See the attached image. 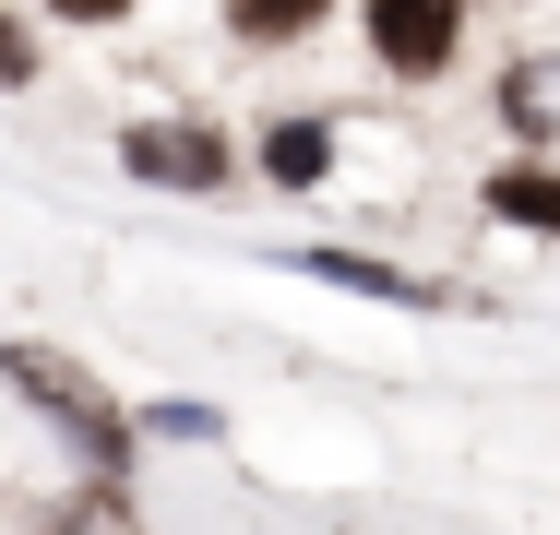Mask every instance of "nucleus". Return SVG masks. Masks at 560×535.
<instances>
[{"label":"nucleus","mask_w":560,"mask_h":535,"mask_svg":"<svg viewBox=\"0 0 560 535\" xmlns=\"http://www.w3.org/2000/svg\"><path fill=\"white\" fill-rule=\"evenodd\" d=\"M0 381H12L36 417L72 440V464H84V476H131V417L108 405V381H96L84 357H60V345H0Z\"/></svg>","instance_id":"obj_1"},{"label":"nucleus","mask_w":560,"mask_h":535,"mask_svg":"<svg viewBox=\"0 0 560 535\" xmlns=\"http://www.w3.org/2000/svg\"><path fill=\"white\" fill-rule=\"evenodd\" d=\"M24 84H36V24L0 12V96H24Z\"/></svg>","instance_id":"obj_8"},{"label":"nucleus","mask_w":560,"mask_h":535,"mask_svg":"<svg viewBox=\"0 0 560 535\" xmlns=\"http://www.w3.org/2000/svg\"><path fill=\"white\" fill-rule=\"evenodd\" d=\"M262 179H275V191H323V179H335V131H323V119H275V131H262Z\"/></svg>","instance_id":"obj_4"},{"label":"nucleus","mask_w":560,"mask_h":535,"mask_svg":"<svg viewBox=\"0 0 560 535\" xmlns=\"http://www.w3.org/2000/svg\"><path fill=\"white\" fill-rule=\"evenodd\" d=\"M335 0H226V24L250 36V48H287V36H311Z\"/></svg>","instance_id":"obj_6"},{"label":"nucleus","mask_w":560,"mask_h":535,"mask_svg":"<svg viewBox=\"0 0 560 535\" xmlns=\"http://www.w3.org/2000/svg\"><path fill=\"white\" fill-rule=\"evenodd\" d=\"M119 167H131L143 191H179V203H203V191L238 179L226 131H203V119H131V131H119Z\"/></svg>","instance_id":"obj_2"},{"label":"nucleus","mask_w":560,"mask_h":535,"mask_svg":"<svg viewBox=\"0 0 560 535\" xmlns=\"http://www.w3.org/2000/svg\"><path fill=\"white\" fill-rule=\"evenodd\" d=\"M453 36H465V0H370V60L406 84L453 72Z\"/></svg>","instance_id":"obj_3"},{"label":"nucleus","mask_w":560,"mask_h":535,"mask_svg":"<svg viewBox=\"0 0 560 535\" xmlns=\"http://www.w3.org/2000/svg\"><path fill=\"white\" fill-rule=\"evenodd\" d=\"M48 12H60V24H119L131 0H48Z\"/></svg>","instance_id":"obj_9"},{"label":"nucleus","mask_w":560,"mask_h":535,"mask_svg":"<svg viewBox=\"0 0 560 535\" xmlns=\"http://www.w3.org/2000/svg\"><path fill=\"white\" fill-rule=\"evenodd\" d=\"M489 214H513V226H560V179H549V167H501V179H489Z\"/></svg>","instance_id":"obj_7"},{"label":"nucleus","mask_w":560,"mask_h":535,"mask_svg":"<svg viewBox=\"0 0 560 535\" xmlns=\"http://www.w3.org/2000/svg\"><path fill=\"white\" fill-rule=\"evenodd\" d=\"M287 274H323V286H358V298H406V310L442 298V286H418V274H394V262H370V250H299Z\"/></svg>","instance_id":"obj_5"}]
</instances>
